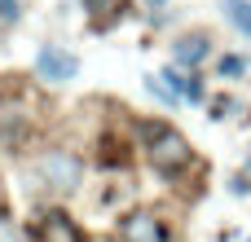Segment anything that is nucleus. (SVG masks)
I'll use <instances>...</instances> for the list:
<instances>
[{
  "mask_svg": "<svg viewBox=\"0 0 251 242\" xmlns=\"http://www.w3.org/2000/svg\"><path fill=\"white\" fill-rule=\"evenodd\" d=\"M146 154H150V163L163 168V172H181V168L190 163V145H185V137L172 132V128H146Z\"/></svg>",
  "mask_w": 251,
  "mask_h": 242,
  "instance_id": "nucleus-1",
  "label": "nucleus"
},
{
  "mask_svg": "<svg viewBox=\"0 0 251 242\" xmlns=\"http://www.w3.org/2000/svg\"><path fill=\"white\" fill-rule=\"evenodd\" d=\"M35 176H40L44 190H75L79 176H84V163L75 154H66V150H49V154H40Z\"/></svg>",
  "mask_w": 251,
  "mask_h": 242,
  "instance_id": "nucleus-2",
  "label": "nucleus"
},
{
  "mask_svg": "<svg viewBox=\"0 0 251 242\" xmlns=\"http://www.w3.org/2000/svg\"><path fill=\"white\" fill-rule=\"evenodd\" d=\"M75 71H79V57H75V53H66V48H57V44H40V53H35V75H40V79L66 84V79H75Z\"/></svg>",
  "mask_w": 251,
  "mask_h": 242,
  "instance_id": "nucleus-3",
  "label": "nucleus"
},
{
  "mask_svg": "<svg viewBox=\"0 0 251 242\" xmlns=\"http://www.w3.org/2000/svg\"><path fill=\"white\" fill-rule=\"evenodd\" d=\"M35 242H84V234L75 229V220L66 212H49L35 229Z\"/></svg>",
  "mask_w": 251,
  "mask_h": 242,
  "instance_id": "nucleus-4",
  "label": "nucleus"
},
{
  "mask_svg": "<svg viewBox=\"0 0 251 242\" xmlns=\"http://www.w3.org/2000/svg\"><path fill=\"white\" fill-rule=\"evenodd\" d=\"M124 242H168V238L150 212H132V216H124Z\"/></svg>",
  "mask_w": 251,
  "mask_h": 242,
  "instance_id": "nucleus-5",
  "label": "nucleus"
},
{
  "mask_svg": "<svg viewBox=\"0 0 251 242\" xmlns=\"http://www.w3.org/2000/svg\"><path fill=\"white\" fill-rule=\"evenodd\" d=\"M207 35H185V40H176V48H172V57L176 62H185V66H194V62H203L207 57Z\"/></svg>",
  "mask_w": 251,
  "mask_h": 242,
  "instance_id": "nucleus-6",
  "label": "nucleus"
},
{
  "mask_svg": "<svg viewBox=\"0 0 251 242\" xmlns=\"http://www.w3.org/2000/svg\"><path fill=\"white\" fill-rule=\"evenodd\" d=\"M225 18H229L238 31L251 35V0H225Z\"/></svg>",
  "mask_w": 251,
  "mask_h": 242,
  "instance_id": "nucleus-7",
  "label": "nucleus"
},
{
  "mask_svg": "<svg viewBox=\"0 0 251 242\" xmlns=\"http://www.w3.org/2000/svg\"><path fill=\"white\" fill-rule=\"evenodd\" d=\"M243 66H247L243 57H225V62H221V75H243Z\"/></svg>",
  "mask_w": 251,
  "mask_h": 242,
  "instance_id": "nucleus-8",
  "label": "nucleus"
},
{
  "mask_svg": "<svg viewBox=\"0 0 251 242\" xmlns=\"http://www.w3.org/2000/svg\"><path fill=\"white\" fill-rule=\"evenodd\" d=\"M0 18L13 22V18H18V0H0Z\"/></svg>",
  "mask_w": 251,
  "mask_h": 242,
  "instance_id": "nucleus-9",
  "label": "nucleus"
},
{
  "mask_svg": "<svg viewBox=\"0 0 251 242\" xmlns=\"http://www.w3.org/2000/svg\"><path fill=\"white\" fill-rule=\"evenodd\" d=\"M101 4H110V0H88V9H101Z\"/></svg>",
  "mask_w": 251,
  "mask_h": 242,
  "instance_id": "nucleus-10",
  "label": "nucleus"
}]
</instances>
